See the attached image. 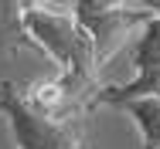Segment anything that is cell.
I'll return each mask as SVG.
<instances>
[{"label": "cell", "mask_w": 160, "mask_h": 149, "mask_svg": "<svg viewBox=\"0 0 160 149\" xmlns=\"http://www.w3.org/2000/svg\"><path fill=\"white\" fill-rule=\"evenodd\" d=\"M24 34L38 51L58 64V78L75 98H96L99 91V64L92 51V37L72 14H44V10H21Z\"/></svg>", "instance_id": "1"}, {"label": "cell", "mask_w": 160, "mask_h": 149, "mask_svg": "<svg viewBox=\"0 0 160 149\" xmlns=\"http://www.w3.org/2000/svg\"><path fill=\"white\" fill-rule=\"evenodd\" d=\"M0 115L10 125L17 149H85V125L92 109L75 105L58 115H41L24 102L21 85L0 81Z\"/></svg>", "instance_id": "2"}, {"label": "cell", "mask_w": 160, "mask_h": 149, "mask_svg": "<svg viewBox=\"0 0 160 149\" xmlns=\"http://www.w3.org/2000/svg\"><path fill=\"white\" fill-rule=\"evenodd\" d=\"M133 64H136V78L126 81V85H99L92 105H112L116 109L119 102L143 98V95H153L160 102V17H153L136 34Z\"/></svg>", "instance_id": "3"}, {"label": "cell", "mask_w": 160, "mask_h": 149, "mask_svg": "<svg viewBox=\"0 0 160 149\" xmlns=\"http://www.w3.org/2000/svg\"><path fill=\"white\" fill-rule=\"evenodd\" d=\"M116 109H123L133 125L140 129V142L143 149H160V102L153 95H143V98H126L119 102Z\"/></svg>", "instance_id": "4"}, {"label": "cell", "mask_w": 160, "mask_h": 149, "mask_svg": "<svg viewBox=\"0 0 160 149\" xmlns=\"http://www.w3.org/2000/svg\"><path fill=\"white\" fill-rule=\"evenodd\" d=\"M34 48L21 24V0H0V58Z\"/></svg>", "instance_id": "5"}, {"label": "cell", "mask_w": 160, "mask_h": 149, "mask_svg": "<svg viewBox=\"0 0 160 149\" xmlns=\"http://www.w3.org/2000/svg\"><path fill=\"white\" fill-rule=\"evenodd\" d=\"M78 0H21V10H44V14H75Z\"/></svg>", "instance_id": "6"}, {"label": "cell", "mask_w": 160, "mask_h": 149, "mask_svg": "<svg viewBox=\"0 0 160 149\" xmlns=\"http://www.w3.org/2000/svg\"><path fill=\"white\" fill-rule=\"evenodd\" d=\"M129 7H140V10H150L153 17H160V0H126Z\"/></svg>", "instance_id": "7"}]
</instances>
